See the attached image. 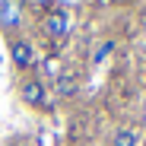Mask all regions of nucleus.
<instances>
[{"label": "nucleus", "instance_id": "nucleus-3", "mask_svg": "<svg viewBox=\"0 0 146 146\" xmlns=\"http://www.w3.org/2000/svg\"><path fill=\"white\" fill-rule=\"evenodd\" d=\"M41 32L48 35V38H64L67 32H70V13L67 10H51L44 16V22H41Z\"/></svg>", "mask_w": 146, "mask_h": 146}, {"label": "nucleus", "instance_id": "nucleus-4", "mask_svg": "<svg viewBox=\"0 0 146 146\" xmlns=\"http://www.w3.org/2000/svg\"><path fill=\"white\" fill-rule=\"evenodd\" d=\"M22 26V7L19 0H0V29L3 32H16Z\"/></svg>", "mask_w": 146, "mask_h": 146}, {"label": "nucleus", "instance_id": "nucleus-7", "mask_svg": "<svg viewBox=\"0 0 146 146\" xmlns=\"http://www.w3.org/2000/svg\"><path fill=\"white\" fill-rule=\"evenodd\" d=\"M111 48H114V41H105V44H99V48H95V64H99V60H105V57L111 54Z\"/></svg>", "mask_w": 146, "mask_h": 146}, {"label": "nucleus", "instance_id": "nucleus-6", "mask_svg": "<svg viewBox=\"0 0 146 146\" xmlns=\"http://www.w3.org/2000/svg\"><path fill=\"white\" fill-rule=\"evenodd\" d=\"M111 146H137V127H117Z\"/></svg>", "mask_w": 146, "mask_h": 146}, {"label": "nucleus", "instance_id": "nucleus-2", "mask_svg": "<svg viewBox=\"0 0 146 146\" xmlns=\"http://www.w3.org/2000/svg\"><path fill=\"white\" fill-rule=\"evenodd\" d=\"M10 57L19 70H32L35 67V44L22 35H13L10 38Z\"/></svg>", "mask_w": 146, "mask_h": 146}, {"label": "nucleus", "instance_id": "nucleus-8", "mask_svg": "<svg viewBox=\"0 0 146 146\" xmlns=\"http://www.w3.org/2000/svg\"><path fill=\"white\" fill-rule=\"evenodd\" d=\"M114 3H121V0H114Z\"/></svg>", "mask_w": 146, "mask_h": 146}, {"label": "nucleus", "instance_id": "nucleus-5", "mask_svg": "<svg viewBox=\"0 0 146 146\" xmlns=\"http://www.w3.org/2000/svg\"><path fill=\"white\" fill-rule=\"evenodd\" d=\"M76 89H80V80L73 76L70 70H60V73H57V92L67 99V95H76Z\"/></svg>", "mask_w": 146, "mask_h": 146}, {"label": "nucleus", "instance_id": "nucleus-1", "mask_svg": "<svg viewBox=\"0 0 146 146\" xmlns=\"http://www.w3.org/2000/svg\"><path fill=\"white\" fill-rule=\"evenodd\" d=\"M19 99L26 102L35 111H51V102H48V89L38 76H22L19 80Z\"/></svg>", "mask_w": 146, "mask_h": 146}]
</instances>
